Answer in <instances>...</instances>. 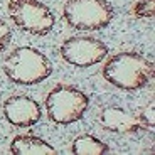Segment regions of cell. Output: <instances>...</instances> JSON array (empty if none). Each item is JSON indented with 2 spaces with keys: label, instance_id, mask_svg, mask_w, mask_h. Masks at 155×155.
Returning <instances> with one entry per match:
<instances>
[{
  "label": "cell",
  "instance_id": "4",
  "mask_svg": "<svg viewBox=\"0 0 155 155\" xmlns=\"http://www.w3.org/2000/svg\"><path fill=\"white\" fill-rule=\"evenodd\" d=\"M115 17V8L108 0H66L62 19L76 31H101Z\"/></svg>",
  "mask_w": 155,
  "mask_h": 155
},
{
  "label": "cell",
  "instance_id": "9",
  "mask_svg": "<svg viewBox=\"0 0 155 155\" xmlns=\"http://www.w3.org/2000/svg\"><path fill=\"white\" fill-rule=\"evenodd\" d=\"M10 153L14 155H52L58 153L52 145L44 142L42 138H39L35 135H17L10 142L8 147Z\"/></svg>",
  "mask_w": 155,
  "mask_h": 155
},
{
  "label": "cell",
  "instance_id": "1",
  "mask_svg": "<svg viewBox=\"0 0 155 155\" xmlns=\"http://www.w3.org/2000/svg\"><path fill=\"white\" fill-rule=\"evenodd\" d=\"M101 76L123 91H137L150 84L155 76L153 62L137 52H118L106 59Z\"/></svg>",
  "mask_w": 155,
  "mask_h": 155
},
{
  "label": "cell",
  "instance_id": "11",
  "mask_svg": "<svg viewBox=\"0 0 155 155\" xmlns=\"http://www.w3.org/2000/svg\"><path fill=\"white\" fill-rule=\"evenodd\" d=\"M128 12L137 19H152L155 14V0H137Z\"/></svg>",
  "mask_w": 155,
  "mask_h": 155
},
{
  "label": "cell",
  "instance_id": "12",
  "mask_svg": "<svg viewBox=\"0 0 155 155\" xmlns=\"http://www.w3.org/2000/svg\"><path fill=\"white\" fill-rule=\"evenodd\" d=\"M8 42H10V27L2 17H0V54L7 49Z\"/></svg>",
  "mask_w": 155,
  "mask_h": 155
},
{
  "label": "cell",
  "instance_id": "5",
  "mask_svg": "<svg viewBox=\"0 0 155 155\" xmlns=\"http://www.w3.org/2000/svg\"><path fill=\"white\" fill-rule=\"evenodd\" d=\"M7 12L20 31L32 35H47L54 29L56 19L51 8L39 0H8Z\"/></svg>",
  "mask_w": 155,
  "mask_h": 155
},
{
  "label": "cell",
  "instance_id": "10",
  "mask_svg": "<svg viewBox=\"0 0 155 155\" xmlns=\"http://www.w3.org/2000/svg\"><path fill=\"white\" fill-rule=\"evenodd\" d=\"M71 152L76 155H101L110 153V147L93 135H81L71 143Z\"/></svg>",
  "mask_w": 155,
  "mask_h": 155
},
{
  "label": "cell",
  "instance_id": "8",
  "mask_svg": "<svg viewBox=\"0 0 155 155\" xmlns=\"http://www.w3.org/2000/svg\"><path fill=\"white\" fill-rule=\"evenodd\" d=\"M4 116L10 125L17 128H29L35 125L41 116L42 108L34 98L27 94H14L4 101Z\"/></svg>",
  "mask_w": 155,
  "mask_h": 155
},
{
  "label": "cell",
  "instance_id": "3",
  "mask_svg": "<svg viewBox=\"0 0 155 155\" xmlns=\"http://www.w3.org/2000/svg\"><path fill=\"white\" fill-rule=\"evenodd\" d=\"M89 106V98L73 84L59 83L46 94L44 108L56 125H71L81 120Z\"/></svg>",
  "mask_w": 155,
  "mask_h": 155
},
{
  "label": "cell",
  "instance_id": "6",
  "mask_svg": "<svg viewBox=\"0 0 155 155\" xmlns=\"http://www.w3.org/2000/svg\"><path fill=\"white\" fill-rule=\"evenodd\" d=\"M62 61L76 68H89L100 64L108 56V46L91 35L68 37L59 47Z\"/></svg>",
  "mask_w": 155,
  "mask_h": 155
},
{
  "label": "cell",
  "instance_id": "7",
  "mask_svg": "<svg viewBox=\"0 0 155 155\" xmlns=\"http://www.w3.org/2000/svg\"><path fill=\"white\" fill-rule=\"evenodd\" d=\"M101 127L116 133H138L153 128V103L140 110L138 115H132L127 110L110 106L98 116Z\"/></svg>",
  "mask_w": 155,
  "mask_h": 155
},
{
  "label": "cell",
  "instance_id": "2",
  "mask_svg": "<svg viewBox=\"0 0 155 155\" xmlns=\"http://www.w3.org/2000/svg\"><path fill=\"white\" fill-rule=\"evenodd\" d=\"M4 74L15 84L32 86L52 74V62L44 52L32 46H19L10 51L2 62Z\"/></svg>",
  "mask_w": 155,
  "mask_h": 155
}]
</instances>
